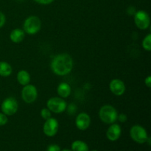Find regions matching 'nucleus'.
Instances as JSON below:
<instances>
[{
	"label": "nucleus",
	"mask_w": 151,
	"mask_h": 151,
	"mask_svg": "<svg viewBox=\"0 0 151 151\" xmlns=\"http://www.w3.org/2000/svg\"><path fill=\"white\" fill-rule=\"evenodd\" d=\"M73 65V59L71 55L63 53L53 58L50 66L53 73L58 76H64L72 72Z\"/></svg>",
	"instance_id": "obj_1"
},
{
	"label": "nucleus",
	"mask_w": 151,
	"mask_h": 151,
	"mask_svg": "<svg viewBox=\"0 0 151 151\" xmlns=\"http://www.w3.org/2000/svg\"><path fill=\"white\" fill-rule=\"evenodd\" d=\"M99 116L103 122L106 124H113L117 120L118 113L116 109L111 105L102 106L99 111Z\"/></svg>",
	"instance_id": "obj_2"
},
{
	"label": "nucleus",
	"mask_w": 151,
	"mask_h": 151,
	"mask_svg": "<svg viewBox=\"0 0 151 151\" xmlns=\"http://www.w3.org/2000/svg\"><path fill=\"white\" fill-rule=\"evenodd\" d=\"M41 27V21L38 16H30L25 19L23 28L25 33L35 35L38 33Z\"/></svg>",
	"instance_id": "obj_3"
},
{
	"label": "nucleus",
	"mask_w": 151,
	"mask_h": 151,
	"mask_svg": "<svg viewBox=\"0 0 151 151\" xmlns=\"http://www.w3.org/2000/svg\"><path fill=\"white\" fill-rule=\"evenodd\" d=\"M47 107L51 112L55 114H60L66 110L67 103L61 97H54L47 100Z\"/></svg>",
	"instance_id": "obj_4"
},
{
	"label": "nucleus",
	"mask_w": 151,
	"mask_h": 151,
	"mask_svg": "<svg viewBox=\"0 0 151 151\" xmlns=\"http://www.w3.org/2000/svg\"><path fill=\"white\" fill-rule=\"evenodd\" d=\"M130 135L134 141L139 144L147 142V140L148 139V135L146 130L142 126L139 125L131 127L130 130Z\"/></svg>",
	"instance_id": "obj_5"
},
{
	"label": "nucleus",
	"mask_w": 151,
	"mask_h": 151,
	"mask_svg": "<svg viewBox=\"0 0 151 151\" xmlns=\"http://www.w3.org/2000/svg\"><path fill=\"white\" fill-rule=\"evenodd\" d=\"M134 22L139 29H147L150 27V19L148 13L144 10H139L134 14Z\"/></svg>",
	"instance_id": "obj_6"
},
{
	"label": "nucleus",
	"mask_w": 151,
	"mask_h": 151,
	"mask_svg": "<svg viewBox=\"0 0 151 151\" xmlns=\"http://www.w3.org/2000/svg\"><path fill=\"white\" fill-rule=\"evenodd\" d=\"M18 108H19V104L18 101L14 98V97H7L4 101L2 102L1 106L2 113L7 116H12L14 115L17 112Z\"/></svg>",
	"instance_id": "obj_7"
},
{
	"label": "nucleus",
	"mask_w": 151,
	"mask_h": 151,
	"mask_svg": "<svg viewBox=\"0 0 151 151\" xmlns=\"http://www.w3.org/2000/svg\"><path fill=\"white\" fill-rule=\"evenodd\" d=\"M22 100L26 103H32L35 101L38 97V91L35 86L27 84L24 86L22 90Z\"/></svg>",
	"instance_id": "obj_8"
},
{
	"label": "nucleus",
	"mask_w": 151,
	"mask_h": 151,
	"mask_svg": "<svg viewBox=\"0 0 151 151\" xmlns=\"http://www.w3.org/2000/svg\"><path fill=\"white\" fill-rule=\"evenodd\" d=\"M58 122L55 118L51 117L47 119L43 126V131L47 137H54L58 131Z\"/></svg>",
	"instance_id": "obj_9"
},
{
	"label": "nucleus",
	"mask_w": 151,
	"mask_h": 151,
	"mask_svg": "<svg viewBox=\"0 0 151 151\" xmlns=\"http://www.w3.org/2000/svg\"><path fill=\"white\" fill-rule=\"evenodd\" d=\"M91 124V117L88 114L85 112L79 114L75 119L76 127L81 131H85L89 127Z\"/></svg>",
	"instance_id": "obj_10"
},
{
	"label": "nucleus",
	"mask_w": 151,
	"mask_h": 151,
	"mask_svg": "<svg viewBox=\"0 0 151 151\" xmlns=\"http://www.w3.org/2000/svg\"><path fill=\"white\" fill-rule=\"evenodd\" d=\"M110 91L116 96H121L125 93V85L120 79L112 80L109 84Z\"/></svg>",
	"instance_id": "obj_11"
},
{
	"label": "nucleus",
	"mask_w": 151,
	"mask_h": 151,
	"mask_svg": "<svg viewBox=\"0 0 151 151\" xmlns=\"http://www.w3.org/2000/svg\"><path fill=\"white\" fill-rule=\"evenodd\" d=\"M121 133H122V129H121L120 125L114 122L113 124H111L110 127L108 128L106 136L110 141L114 142L120 137Z\"/></svg>",
	"instance_id": "obj_12"
},
{
	"label": "nucleus",
	"mask_w": 151,
	"mask_h": 151,
	"mask_svg": "<svg viewBox=\"0 0 151 151\" xmlns=\"http://www.w3.org/2000/svg\"><path fill=\"white\" fill-rule=\"evenodd\" d=\"M71 86L67 83H60L57 88L58 94L60 96L61 98H66L69 97L71 94Z\"/></svg>",
	"instance_id": "obj_13"
},
{
	"label": "nucleus",
	"mask_w": 151,
	"mask_h": 151,
	"mask_svg": "<svg viewBox=\"0 0 151 151\" xmlns=\"http://www.w3.org/2000/svg\"><path fill=\"white\" fill-rule=\"evenodd\" d=\"M24 31L19 29V28H16V29H13L10 34V38L11 41H13V43H16V44L22 42L24 38Z\"/></svg>",
	"instance_id": "obj_14"
},
{
	"label": "nucleus",
	"mask_w": 151,
	"mask_h": 151,
	"mask_svg": "<svg viewBox=\"0 0 151 151\" xmlns=\"http://www.w3.org/2000/svg\"><path fill=\"white\" fill-rule=\"evenodd\" d=\"M17 81L22 86H26L30 82V75L26 70H20L17 74Z\"/></svg>",
	"instance_id": "obj_15"
},
{
	"label": "nucleus",
	"mask_w": 151,
	"mask_h": 151,
	"mask_svg": "<svg viewBox=\"0 0 151 151\" xmlns=\"http://www.w3.org/2000/svg\"><path fill=\"white\" fill-rule=\"evenodd\" d=\"M13 72L12 66L10 63L5 61H0V76L8 77Z\"/></svg>",
	"instance_id": "obj_16"
},
{
	"label": "nucleus",
	"mask_w": 151,
	"mask_h": 151,
	"mask_svg": "<svg viewBox=\"0 0 151 151\" xmlns=\"http://www.w3.org/2000/svg\"><path fill=\"white\" fill-rule=\"evenodd\" d=\"M72 151H88V147L87 144L81 140L75 141L72 145Z\"/></svg>",
	"instance_id": "obj_17"
},
{
	"label": "nucleus",
	"mask_w": 151,
	"mask_h": 151,
	"mask_svg": "<svg viewBox=\"0 0 151 151\" xmlns=\"http://www.w3.org/2000/svg\"><path fill=\"white\" fill-rule=\"evenodd\" d=\"M142 47L145 50L150 52L151 50V35L147 34L142 41Z\"/></svg>",
	"instance_id": "obj_18"
},
{
	"label": "nucleus",
	"mask_w": 151,
	"mask_h": 151,
	"mask_svg": "<svg viewBox=\"0 0 151 151\" xmlns=\"http://www.w3.org/2000/svg\"><path fill=\"white\" fill-rule=\"evenodd\" d=\"M41 116L43 119L47 120L52 117V112L47 108H44L41 111Z\"/></svg>",
	"instance_id": "obj_19"
},
{
	"label": "nucleus",
	"mask_w": 151,
	"mask_h": 151,
	"mask_svg": "<svg viewBox=\"0 0 151 151\" xmlns=\"http://www.w3.org/2000/svg\"><path fill=\"white\" fill-rule=\"evenodd\" d=\"M8 122V118L7 115L4 114V113H0V126L6 125Z\"/></svg>",
	"instance_id": "obj_20"
},
{
	"label": "nucleus",
	"mask_w": 151,
	"mask_h": 151,
	"mask_svg": "<svg viewBox=\"0 0 151 151\" xmlns=\"http://www.w3.org/2000/svg\"><path fill=\"white\" fill-rule=\"evenodd\" d=\"M47 151H60V148L58 145H50L47 147Z\"/></svg>",
	"instance_id": "obj_21"
},
{
	"label": "nucleus",
	"mask_w": 151,
	"mask_h": 151,
	"mask_svg": "<svg viewBox=\"0 0 151 151\" xmlns=\"http://www.w3.org/2000/svg\"><path fill=\"white\" fill-rule=\"evenodd\" d=\"M128 119V116L125 114H118L117 116V120H119L120 122H125Z\"/></svg>",
	"instance_id": "obj_22"
},
{
	"label": "nucleus",
	"mask_w": 151,
	"mask_h": 151,
	"mask_svg": "<svg viewBox=\"0 0 151 151\" xmlns=\"http://www.w3.org/2000/svg\"><path fill=\"white\" fill-rule=\"evenodd\" d=\"M36 3H38L40 4H44V5H47V4H50L54 1V0H33Z\"/></svg>",
	"instance_id": "obj_23"
},
{
	"label": "nucleus",
	"mask_w": 151,
	"mask_h": 151,
	"mask_svg": "<svg viewBox=\"0 0 151 151\" xmlns=\"http://www.w3.org/2000/svg\"><path fill=\"white\" fill-rule=\"evenodd\" d=\"M5 16L4 15V13L0 12V28L4 26V23H5Z\"/></svg>",
	"instance_id": "obj_24"
},
{
	"label": "nucleus",
	"mask_w": 151,
	"mask_h": 151,
	"mask_svg": "<svg viewBox=\"0 0 151 151\" xmlns=\"http://www.w3.org/2000/svg\"><path fill=\"white\" fill-rule=\"evenodd\" d=\"M145 83L146 86L148 87V88H150L151 86V77L147 76V78L145 80Z\"/></svg>",
	"instance_id": "obj_25"
},
{
	"label": "nucleus",
	"mask_w": 151,
	"mask_h": 151,
	"mask_svg": "<svg viewBox=\"0 0 151 151\" xmlns=\"http://www.w3.org/2000/svg\"><path fill=\"white\" fill-rule=\"evenodd\" d=\"M62 151H71V150H67V149H65V150H63Z\"/></svg>",
	"instance_id": "obj_26"
},
{
	"label": "nucleus",
	"mask_w": 151,
	"mask_h": 151,
	"mask_svg": "<svg viewBox=\"0 0 151 151\" xmlns=\"http://www.w3.org/2000/svg\"><path fill=\"white\" fill-rule=\"evenodd\" d=\"M92 151H97V150H92Z\"/></svg>",
	"instance_id": "obj_27"
}]
</instances>
